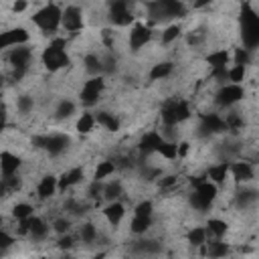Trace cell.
<instances>
[{
  "label": "cell",
  "instance_id": "cell-34",
  "mask_svg": "<svg viewBox=\"0 0 259 259\" xmlns=\"http://www.w3.org/2000/svg\"><path fill=\"white\" fill-rule=\"evenodd\" d=\"M115 170H117L115 160H103V162L97 164V168H95V172H93V180L103 182V180H105L107 176H111Z\"/></svg>",
  "mask_w": 259,
  "mask_h": 259
},
{
  "label": "cell",
  "instance_id": "cell-5",
  "mask_svg": "<svg viewBox=\"0 0 259 259\" xmlns=\"http://www.w3.org/2000/svg\"><path fill=\"white\" fill-rule=\"evenodd\" d=\"M71 59L65 51V40L63 38H55L45 51H42V65L47 71H59L69 67Z\"/></svg>",
  "mask_w": 259,
  "mask_h": 259
},
{
  "label": "cell",
  "instance_id": "cell-23",
  "mask_svg": "<svg viewBox=\"0 0 259 259\" xmlns=\"http://www.w3.org/2000/svg\"><path fill=\"white\" fill-rule=\"evenodd\" d=\"M231 172V162H217L212 164L208 170H206V178L212 182V184H223L227 180V174Z\"/></svg>",
  "mask_w": 259,
  "mask_h": 259
},
{
  "label": "cell",
  "instance_id": "cell-53",
  "mask_svg": "<svg viewBox=\"0 0 259 259\" xmlns=\"http://www.w3.org/2000/svg\"><path fill=\"white\" fill-rule=\"evenodd\" d=\"M142 176L146 180H156V178H162V170L156 166H146V168H142Z\"/></svg>",
  "mask_w": 259,
  "mask_h": 259
},
{
  "label": "cell",
  "instance_id": "cell-36",
  "mask_svg": "<svg viewBox=\"0 0 259 259\" xmlns=\"http://www.w3.org/2000/svg\"><path fill=\"white\" fill-rule=\"evenodd\" d=\"M229 61H231V55H229L225 49H221V51H212V53L206 57V63L210 65L212 71H214V69H223V67H227Z\"/></svg>",
  "mask_w": 259,
  "mask_h": 259
},
{
  "label": "cell",
  "instance_id": "cell-35",
  "mask_svg": "<svg viewBox=\"0 0 259 259\" xmlns=\"http://www.w3.org/2000/svg\"><path fill=\"white\" fill-rule=\"evenodd\" d=\"M79 239L85 243V245H91V243H97L99 241V231L93 223H83L79 227Z\"/></svg>",
  "mask_w": 259,
  "mask_h": 259
},
{
  "label": "cell",
  "instance_id": "cell-40",
  "mask_svg": "<svg viewBox=\"0 0 259 259\" xmlns=\"http://www.w3.org/2000/svg\"><path fill=\"white\" fill-rule=\"evenodd\" d=\"M32 109H34V97H32V95L22 93V95L16 97V111H18L20 115H28Z\"/></svg>",
  "mask_w": 259,
  "mask_h": 259
},
{
  "label": "cell",
  "instance_id": "cell-38",
  "mask_svg": "<svg viewBox=\"0 0 259 259\" xmlns=\"http://www.w3.org/2000/svg\"><path fill=\"white\" fill-rule=\"evenodd\" d=\"M208 239V233L204 227H192L188 233H186V241L192 245V247H202Z\"/></svg>",
  "mask_w": 259,
  "mask_h": 259
},
{
  "label": "cell",
  "instance_id": "cell-16",
  "mask_svg": "<svg viewBox=\"0 0 259 259\" xmlns=\"http://www.w3.org/2000/svg\"><path fill=\"white\" fill-rule=\"evenodd\" d=\"M49 231H51L49 225H47L42 219H38V217H30V219H26V221H20V233H28L32 241H42V239H47Z\"/></svg>",
  "mask_w": 259,
  "mask_h": 259
},
{
  "label": "cell",
  "instance_id": "cell-8",
  "mask_svg": "<svg viewBox=\"0 0 259 259\" xmlns=\"http://www.w3.org/2000/svg\"><path fill=\"white\" fill-rule=\"evenodd\" d=\"M227 132V121L223 115L219 113H202L198 117V123H196V136L200 140H208L217 134H223Z\"/></svg>",
  "mask_w": 259,
  "mask_h": 259
},
{
  "label": "cell",
  "instance_id": "cell-56",
  "mask_svg": "<svg viewBox=\"0 0 259 259\" xmlns=\"http://www.w3.org/2000/svg\"><path fill=\"white\" fill-rule=\"evenodd\" d=\"M12 243H14V239H12L6 231H2V233H0V247H2V253H6V249H8Z\"/></svg>",
  "mask_w": 259,
  "mask_h": 259
},
{
  "label": "cell",
  "instance_id": "cell-51",
  "mask_svg": "<svg viewBox=\"0 0 259 259\" xmlns=\"http://www.w3.org/2000/svg\"><path fill=\"white\" fill-rule=\"evenodd\" d=\"M53 229H55L59 235H69V231H71V221H69V219H65V217H61V219H55V223H53Z\"/></svg>",
  "mask_w": 259,
  "mask_h": 259
},
{
  "label": "cell",
  "instance_id": "cell-26",
  "mask_svg": "<svg viewBox=\"0 0 259 259\" xmlns=\"http://www.w3.org/2000/svg\"><path fill=\"white\" fill-rule=\"evenodd\" d=\"M123 214H125V206H123L119 200H115V202H107V206L103 208V217L107 219V223H109L111 227H117V225L121 223Z\"/></svg>",
  "mask_w": 259,
  "mask_h": 259
},
{
  "label": "cell",
  "instance_id": "cell-43",
  "mask_svg": "<svg viewBox=\"0 0 259 259\" xmlns=\"http://www.w3.org/2000/svg\"><path fill=\"white\" fill-rule=\"evenodd\" d=\"M225 121H227V130L229 132H239L243 125H245V119H243V115L239 113V111H229L227 115H225Z\"/></svg>",
  "mask_w": 259,
  "mask_h": 259
},
{
  "label": "cell",
  "instance_id": "cell-60",
  "mask_svg": "<svg viewBox=\"0 0 259 259\" xmlns=\"http://www.w3.org/2000/svg\"><path fill=\"white\" fill-rule=\"evenodd\" d=\"M186 152H188V144H186V142L178 144V156L182 158V156H186Z\"/></svg>",
  "mask_w": 259,
  "mask_h": 259
},
{
  "label": "cell",
  "instance_id": "cell-15",
  "mask_svg": "<svg viewBox=\"0 0 259 259\" xmlns=\"http://www.w3.org/2000/svg\"><path fill=\"white\" fill-rule=\"evenodd\" d=\"M259 202V190L251 186H239L233 194V204L239 210H247Z\"/></svg>",
  "mask_w": 259,
  "mask_h": 259
},
{
  "label": "cell",
  "instance_id": "cell-50",
  "mask_svg": "<svg viewBox=\"0 0 259 259\" xmlns=\"http://www.w3.org/2000/svg\"><path fill=\"white\" fill-rule=\"evenodd\" d=\"M233 61H235V65H243V67H247L249 65V61H251V51H247V49H235V55H233Z\"/></svg>",
  "mask_w": 259,
  "mask_h": 259
},
{
  "label": "cell",
  "instance_id": "cell-9",
  "mask_svg": "<svg viewBox=\"0 0 259 259\" xmlns=\"http://www.w3.org/2000/svg\"><path fill=\"white\" fill-rule=\"evenodd\" d=\"M162 243L158 239H152V237H138L136 241L130 243L127 251L130 255L138 257V259H150V257H158L162 253Z\"/></svg>",
  "mask_w": 259,
  "mask_h": 259
},
{
  "label": "cell",
  "instance_id": "cell-30",
  "mask_svg": "<svg viewBox=\"0 0 259 259\" xmlns=\"http://www.w3.org/2000/svg\"><path fill=\"white\" fill-rule=\"evenodd\" d=\"M95 121H97L101 127H105L107 132H117V130H119V119H117V115H113L111 111H105V109L97 111V113H95Z\"/></svg>",
  "mask_w": 259,
  "mask_h": 259
},
{
  "label": "cell",
  "instance_id": "cell-27",
  "mask_svg": "<svg viewBox=\"0 0 259 259\" xmlns=\"http://www.w3.org/2000/svg\"><path fill=\"white\" fill-rule=\"evenodd\" d=\"M81 180H83V168H71V170H67V172L61 174V178H59V190L65 192L71 186L79 184Z\"/></svg>",
  "mask_w": 259,
  "mask_h": 259
},
{
  "label": "cell",
  "instance_id": "cell-45",
  "mask_svg": "<svg viewBox=\"0 0 259 259\" xmlns=\"http://www.w3.org/2000/svg\"><path fill=\"white\" fill-rule=\"evenodd\" d=\"M63 208H65L69 214H77V217L87 212V204H83V202L77 200V198H67L65 204H63Z\"/></svg>",
  "mask_w": 259,
  "mask_h": 259
},
{
  "label": "cell",
  "instance_id": "cell-59",
  "mask_svg": "<svg viewBox=\"0 0 259 259\" xmlns=\"http://www.w3.org/2000/svg\"><path fill=\"white\" fill-rule=\"evenodd\" d=\"M26 6H28L26 2H14V4H12V10H14V12H22V10H26Z\"/></svg>",
  "mask_w": 259,
  "mask_h": 259
},
{
  "label": "cell",
  "instance_id": "cell-29",
  "mask_svg": "<svg viewBox=\"0 0 259 259\" xmlns=\"http://www.w3.org/2000/svg\"><path fill=\"white\" fill-rule=\"evenodd\" d=\"M172 69H174V63L172 61H160V63L152 65V69L148 73V79L150 81H162V79H166L172 73Z\"/></svg>",
  "mask_w": 259,
  "mask_h": 259
},
{
  "label": "cell",
  "instance_id": "cell-22",
  "mask_svg": "<svg viewBox=\"0 0 259 259\" xmlns=\"http://www.w3.org/2000/svg\"><path fill=\"white\" fill-rule=\"evenodd\" d=\"M219 158H221V162H231L235 156H239V152H241V144L237 142V140H233V138H227L225 142H221L219 144Z\"/></svg>",
  "mask_w": 259,
  "mask_h": 259
},
{
  "label": "cell",
  "instance_id": "cell-10",
  "mask_svg": "<svg viewBox=\"0 0 259 259\" xmlns=\"http://www.w3.org/2000/svg\"><path fill=\"white\" fill-rule=\"evenodd\" d=\"M107 18L113 26H127L134 20L132 4L125 0H113L107 4Z\"/></svg>",
  "mask_w": 259,
  "mask_h": 259
},
{
  "label": "cell",
  "instance_id": "cell-49",
  "mask_svg": "<svg viewBox=\"0 0 259 259\" xmlns=\"http://www.w3.org/2000/svg\"><path fill=\"white\" fill-rule=\"evenodd\" d=\"M134 214H138V217H152V214H154V204H152V200H142V202H138V204L134 206Z\"/></svg>",
  "mask_w": 259,
  "mask_h": 259
},
{
  "label": "cell",
  "instance_id": "cell-20",
  "mask_svg": "<svg viewBox=\"0 0 259 259\" xmlns=\"http://www.w3.org/2000/svg\"><path fill=\"white\" fill-rule=\"evenodd\" d=\"M231 176L235 178L237 184H247L255 178V170H253V164L247 162V160H237L231 164Z\"/></svg>",
  "mask_w": 259,
  "mask_h": 259
},
{
  "label": "cell",
  "instance_id": "cell-37",
  "mask_svg": "<svg viewBox=\"0 0 259 259\" xmlns=\"http://www.w3.org/2000/svg\"><path fill=\"white\" fill-rule=\"evenodd\" d=\"M123 194V188H121V180H109V182H105V186H103V198L105 200H109V202H115L119 196Z\"/></svg>",
  "mask_w": 259,
  "mask_h": 259
},
{
  "label": "cell",
  "instance_id": "cell-39",
  "mask_svg": "<svg viewBox=\"0 0 259 259\" xmlns=\"http://www.w3.org/2000/svg\"><path fill=\"white\" fill-rule=\"evenodd\" d=\"M95 113H89V111H85V113H81V117L77 119V123H75V127H77V132L79 134H89L93 127H95Z\"/></svg>",
  "mask_w": 259,
  "mask_h": 259
},
{
  "label": "cell",
  "instance_id": "cell-57",
  "mask_svg": "<svg viewBox=\"0 0 259 259\" xmlns=\"http://www.w3.org/2000/svg\"><path fill=\"white\" fill-rule=\"evenodd\" d=\"M59 247H61V249H71V247H73V237H71V235H61Z\"/></svg>",
  "mask_w": 259,
  "mask_h": 259
},
{
  "label": "cell",
  "instance_id": "cell-54",
  "mask_svg": "<svg viewBox=\"0 0 259 259\" xmlns=\"http://www.w3.org/2000/svg\"><path fill=\"white\" fill-rule=\"evenodd\" d=\"M176 182H178V176H174V174H166V176H162V178L158 180L160 188H172Z\"/></svg>",
  "mask_w": 259,
  "mask_h": 259
},
{
  "label": "cell",
  "instance_id": "cell-58",
  "mask_svg": "<svg viewBox=\"0 0 259 259\" xmlns=\"http://www.w3.org/2000/svg\"><path fill=\"white\" fill-rule=\"evenodd\" d=\"M103 40H105V47H107V49H111V47H113V32H111L109 28H105V30H103Z\"/></svg>",
  "mask_w": 259,
  "mask_h": 259
},
{
  "label": "cell",
  "instance_id": "cell-42",
  "mask_svg": "<svg viewBox=\"0 0 259 259\" xmlns=\"http://www.w3.org/2000/svg\"><path fill=\"white\" fill-rule=\"evenodd\" d=\"M32 210H34L32 204H28V202H16V204L12 206V217H14L16 221H26V219L34 217Z\"/></svg>",
  "mask_w": 259,
  "mask_h": 259
},
{
  "label": "cell",
  "instance_id": "cell-7",
  "mask_svg": "<svg viewBox=\"0 0 259 259\" xmlns=\"http://www.w3.org/2000/svg\"><path fill=\"white\" fill-rule=\"evenodd\" d=\"M160 117H162V123L164 125H180L182 121H186L190 117V105L184 101V99H176V101H168L162 111H160Z\"/></svg>",
  "mask_w": 259,
  "mask_h": 259
},
{
  "label": "cell",
  "instance_id": "cell-41",
  "mask_svg": "<svg viewBox=\"0 0 259 259\" xmlns=\"http://www.w3.org/2000/svg\"><path fill=\"white\" fill-rule=\"evenodd\" d=\"M182 34V28H180V24H170V26H166L164 30H162V36H160V42L164 45V47H168V45H172L178 36Z\"/></svg>",
  "mask_w": 259,
  "mask_h": 259
},
{
  "label": "cell",
  "instance_id": "cell-28",
  "mask_svg": "<svg viewBox=\"0 0 259 259\" xmlns=\"http://www.w3.org/2000/svg\"><path fill=\"white\" fill-rule=\"evenodd\" d=\"M75 111H77V105L71 101V99H67V97H63V99H59L57 101V105H55V119H69V117H73L75 115Z\"/></svg>",
  "mask_w": 259,
  "mask_h": 259
},
{
  "label": "cell",
  "instance_id": "cell-21",
  "mask_svg": "<svg viewBox=\"0 0 259 259\" xmlns=\"http://www.w3.org/2000/svg\"><path fill=\"white\" fill-rule=\"evenodd\" d=\"M20 158L12 152H2L0 154V172H2V178L6 176H16L18 168H20Z\"/></svg>",
  "mask_w": 259,
  "mask_h": 259
},
{
  "label": "cell",
  "instance_id": "cell-12",
  "mask_svg": "<svg viewBox=\"0 0 259 259\" xmlns=\"http://www.w3.org/2000/svg\"><path fill=\"white\" fill-rule=\"evenodd\" d=\"M103 89H105V79H103V77H91V79H87V81L83 83L81 91H79L81 103L87 105V107H89V105H95V103L99 101Z\"/></svg>",
  "mask_w": 259,
  "mask_h": 259
},
{
  "label": "cell",
  "instance_id": "cell-11",
  "mask_svg": "<svg viewBox=\"0 0 259 259\" xmlns=\"http://www.w3.org/2000/svg\"><path fill=\"white\" fill-rule=\"evenodd\" d=\"M245 97V89L241 85H235V83H227V85H221L214 93V103L223 109H229L233 107L235 103H239L241 99Z\"/></svg>",
  "mask_w": 259,
  "mask_h": 259
},
{
  "label": "cell",
  "instance_id": "cell-47",
  "mask_svg": "<svg viewBox=\"0 0 259 259\" xmlns=\"http://www.w3.org/2000/svg\"><path fill=\"white\" fill-rule=\"evenodd\" d=\"M245 73H247V67H243V65H233V67H229V83L241 85V81L245 79Z\"/></svg>",
  "mask_w": 259,
  "mask_h": 259
},
{
  "label": "cell",
  "instance_id": "cell-25",
  "mask_svg": "<svg viewBox=\"0 0 259 259\" xmlns=\"http://www.w3.org/2000/svg\"><path fill=\"white\" fill-rule=\"evenodd\" d=\"M83 69L91 75V77H103V61L101 55L97 53H87L83 57Z\"/></svg>",
  "mask_w": 259,
  "mask_h": 259
},
{
  "label": "cell",
  "instance_id": "cell-24",
  "mask_svg": "<svg viewBox=\"0 0 259 259\" xmlns=\"http://www.w3.org/2000/svg\"><path fill=\"white\" fill-rule=\"evenodd\" d=\"M57 188H59V178L53 176V174H47V176L40 178V182L36 186V194H38V198L47 200V198H51L55 194Z\"/></svg>",
  "mask_w": 259,
  "mask_h": 259
},
{
  "label": "cell",
  "instance_id": "cell-32",
  "mask_svg": "<svg viewBox=\"0 0 259 259\" xmlns=\"http://www.w3.org/2000/svg\"><path fill=\"white\" fill-rule=\"evenodd\" d=\"M152 223H154L152 217H138V214H134V219H132V223H130V231H132L134 235L142 237V235H146V233L150 231Z\"/></svg>",
  "mask_w": 259,
  "mask_h": 259
},
{
  "label": "cell",
  "instance_id": "cell-13",
  "mask_svg": "<svg viewBox=\"0 0 259 259\" xmlns=\"http://www.w3.org/2000/svg\"><path fill=\"white\" fill-rule=\"evenodd\" d=\"M6 61L14 71H28V65L32 61V51L30 47L22 45V47H14L6 53Z\"/></svg>",
  "mask_w": 259,
  "mask_h": 259
},
{
  "label": "cell",
  "instance_id": "cell-55",
  "mask_svg": "<svg viewBox=\"0 0 259 259\" xmlns=\"http://www.w3.org/2000/svg\"><path fill=\"white\" fill-rule=\"evenodd\" d=\"M202 38H204L202 30H192V32L188 34V45H194V47H198V45L202 42Z\"/></svg>",
  "mask_w": 259,
  "mask_h": 259
},
{
  "label": "cell",
  "instance_id": "cell-52",
  "mask_svg": "<svg viewBox=\"0 0 259 259\" xmlns=\"http://www.w3.org/2000/svg\"><path fill=\"white\" fill-rule=\"evenodd\" d=\"M103 186H105V184L93 180V182L89 184V188H87V196H89V198H99V196H103Z\"/></svg>",
  "mask_w": 259,
  "mask_h": 259
},
{
  "label": "cell",
  "instance_id": "cell-14",
  "mask_svg": "<svg viewBox=\"0 0 259 259\" xmlns=\"http://www.w3.org/2000/svg\"><path fill=\"white\" fill-rule=\"evenodd\" d=\"M30 38L28 30L22 28V26H16V28H8L0 34V49H14V47H22L26 45Z\"/></svg>",
  "mask_w": 259,
  "mask_h": 259
},
{
  "label": "cell",
  "instance_id": "cell-48",
  "mask_svg": "<svg viewBox=\"0 0 259 259\" xmlns=\"http://www.w3.org/2000/svg\"><path fill=\"white\" fill-rule=\"evenodd\" d=\"M20 188V178L18 176H6L2 178V194L8 196L10 192H16Z\"/></svg>",
  "mask_w": 259,
  "mask_h": 259
},
{
  "label": "cell",
  "instance_id": "cell-31",
  "mask_svg": "<svg viewBox=\"0 0 259 259\" xmlns=\"http://www.w3.org/2000/svg\"><path fill=\"white\" fill-rule=\"evenodd\" d=\"M204 229H206V233H208L210 239H223V237L227 235L229 225H227L223 219H208Z\"/></svg>",
  "mask_w": 259,
  "mask_h": 259
},
{
  "label": "cell",
  "instance_id": "cell-17",
  "mask_svg": "<svg viewBox=\"0 0 259 259\" xmlns=\"http://www.w3.org/2000/svg\"><path fill=\"white\" fill-rule=\"evenodd\" d=\"M164 142H166V140L162 138V134L156 132V130H152V132H146V134L140 138V142H138V150H140L142 156L158 154V150H160V146H162Z\"/></svg>",
  "mask_w": 259,
  "mask_h": 259
},
{
  "label": "cell",
  "instance_id": "cell-2",
  "mask_svg": "<svg viewBox=\"0 0 259 259\" xmlns=\"http://www.w3.org/2000/svg\"><path fill=\"white\" fill-rule=\"evenodd\" d=\"M186 4L180 0H156L146 4V12L152 22H168L180 16H186Z\"/></svg>",
  "mask_w": 259,
  "mask_h": 259
},
{
  "label": "cell",
  "instance_id": "cell-44",
  "mask_svg": "<svg viewBox=\"0 0 259 259\" xmlns=\"http://www.w3.org/2000/svg\"><path fill=\"white\" fill-rule=\"evenodd\" d=\"M101 61H103V75H113L117 71V57L111 51L103 53L101 55Z\"/></svg>",
  "mask_w": 259,
  "mask_h": 259
},
{
  "label": "cell",
  "instance_id": "cell-46",
  "mask_svg": "<svg viewBox=\"0 0 259 259\" xmlns=\"http://www.w3.org/2000/svg\"><path fill=\"white\" fill-rule=\"evenodd\" d=\"M158 154H160L162 158H166V160H174V158H178V144H176V142H164V144L160 146Z\"/></svg>",
  "mask_w": 259,
  "mask_h": 259
},
{
  "label": "cell",
  "instance_id": "cell-33",
  "mask_svg": "<svg viewBox=\"0 0 259 259\" xmlns=\"http://www.w3.org/2000/svg\"><path fill=\"white\" fill-rule=\"evenodd\" d=\"M229 245L223 241V239H212L208 245H206V253H208V257L210 259H223V257H227L229 255Z\"/></svg>",
  "mask_w": 259,
  "mask_h": 259
},
{
  "label": "cell",
  "instance_id": "cell-19",
  "mask_svg": "<svg viewBox=\"0 0 259 259\" xmlns=\"http://www.w3.org/2000/svg\"><path fill=\"white\" fill-rule=\"evenodd\" d=\"M63 28L69 32H77L83 28V12L79 6L71 4L63 10Z\"/></svg>",
  "mask_w": 259,
  "mask_h": 259
},
{
  "label": "cell",
  "instance_id": "cell-3",
  "mask_svg": "<svg viewBox=\"0 0 259 259\" xmlns=\"http://www.w3.org/2000/svg\"><path fill=\"white\" fill-rule=\"evenodd\" d=\"M30 144L36 150H42L45 154H49L51 158H59L63 156L69 148H71V138L67 134L55 132V134H36L30 138Z\"/></svg>",
  "mask_w": 259,
  "mask_h": 259
},
{
  "label": "cell",
  "instance_id": "cell-4",
  "mask_svg": "<svg viewBox=\"0 0 259 259\" xmlns=\"http://www.w3.org/2000/svg\"><path fill=\"white\" fill-rule=\"evenodd\" d=\"M217 192H219L217 184H212L210 180H204L202 184H198L188 194V206L192 210H196V212H206L212 206V202L217 198Z\"/></svg>",
  "mask_w": 259,
  "mask_h": 259
},
{
  "label": "cell",
  "instance_id": "cell-1",
  "mask_svg": "<svg viewBox=\"0 0 259 259\" xmlns=\"http://www.w3.org/2000/svg\"><path fill=\"white\" fill-rule=\"evenodd\" d=\"M239 36L243 49L255 51L259 49V14L251 4H243L239 12Z\"/></svg>",
  "mask_w": 259,
  "mask_h": 259
},
{
  "label": "cell",
  "instance_id": "cell-18",
  "mask_svg": "<svg viewBox=\"0 0 259 259\" xmlns=\"http://www.w3.org/2000/svg\"><path fill=\"white\" fill-rule=\"evenodd\" d=\"M150 38H152V28L150 26H146L142 22L134 24L132 30H130V51H134V53L140 51L144 45L150 42Z\"/></svg>",
  "mask_w": 259,
  "mask_h": 259
},
{
  "label": "cell",
  "instance_id": "cell-6",
  "mask_svg": "<svg viewBox=\"0 0 259 259\" xmlns=\"http://www.w3.org/2000/svg\"><path fill=\"white\" fill-rule=\"evenodd\" d=\"M32 22L42 32H55L63 24V10L57 4H47L32 14Z\"/></svg>",
  "mask_w": 259,
  "mask_h": 259
}]
</instances>
